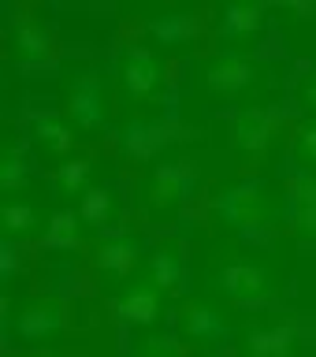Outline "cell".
Masks as SVG:
<instances>
[{
  "instance_id": "8",
  "label": "cell",
  "mask_w": 316,
  "mask_h": 357,
  "mask_svg": "<svg viewBox=\"0 0 316 357\" xmlns=\"http://www.w3.org/2000/svg\"><path fill=\"white\" fill-rule=\"evenodd\" d=\"M190 186H194V167L183 160H167L160 167H153V175L145 178L142 201L149 208H172L190 194Z\"/></svg>"
},
{
  "instance_id": "15",
  "label": "cell",
  "mask_w": 316,
  "mask_h": 357,
  "mask_svg": "<svg viewBox=\"0 0 316 357\" xmlns=\"http://www.w3.org/2000/svg\"><path fill=\"white\" fill-rule=\"evenodd\" d=\"M0 231H4L8 242H27V238L45 231V223H41L38 208H33L30 201L4 197V205H0Z\"/></svg>"
},
{
  "instance_id": "23",
  "label": "cell",
  "mask_w": 316,
  "mask_h": 357,
  "mask_svg": "<svg viewBox=\"0 0 316 357\" xmlns=\"http://www.w3.org/2000/svg\"><path fill=\"white\" fill-rule=\"evenodd\" d=\"M75 212L82 216L86 227H100V223H108V220H112V212H116V197H112L105 186H93L82 201H78V208H75Z\"/></svg>"
},
{
  "instance_id": "22",
  "label": "cell",
  "mask_w": 316,
  "mask_h": 357,
  "mask_svg": "<svg viewBox=\"0 0 316 357\" xmlns=\"http://www.w3.org/2000/svg\"><path fill=\"white\" fill-rule=\"evenodd\" d=\"M142 279H149V283L156 290H172L179 279H183V253L175 250V245H164V250H156L149 257V264H145V275Z\"/></svg>"
},
{
  "instance_id": "14",
  "label": "cell",
  "mask_w": 316,
  "mask_h": 357,
  "mask_svg": "<svg viewBox=\"0 0 316 357\" xmlns=\"http://www.w3.org/2000/svg\"><path fill=\"white\" fill-rule=\"evenodd\" d=\"M97 268L105 275H130L134 268H138V238L127 231L119 234H108L105 242L97 245Z\"/></svg>"
},
{
  "instance_id": "30",
  "label": "cell",
  "mask_w": 316,
  "mask_h": 357,
  "mask_svg": "<svg viewBox=\"0 0 316 357\" xmlns=\"http://www.w3.org/2000/svg\"><path fill=\"white\" fill-rule=\"evenodd\" d=\"M283 11L294 19H306V15H316V4H283Z\"/></svg>"
},
{
  "instance_id": "24",
  "label": "cell",
  "mask_w": 316,
  "mask_h": 357,
  "mask_svg": "<svg viewBox=\"0 0 316 357\" xmlns=\"http://www.w3.org/2000/svg\"><path fill=\"white\" fill-rule=\"evenodd\" d=\"M134 357H186V350L172 335H142L134 342Z\"/></svg>"
},
{
  "instance_id": "3",
  "label": "cell",
  "mask_w": 316,
  "mask_h": 357,
  "mask_svg": "<svg viewBox=\"0 0 316 357\" xmlns=\"http://www.w3.org/2000/svg\"><path fill=\"white\" fill-rule=\"evenodd\" d=\"M67 328V301L60 294H38L22 301L8 324V335L22 342H49Z\"/></svg>"
},
{
  "instance_id": "19",
  "label": "cell",
  "mask_w": 316,
  "mask_h": 357,
  "mask_svg": "<svg viewBox=\"0 0 316 357\" xmlns=\"http://www.w3.org/2000/svg\"><path fill=\"white\" fill-rule=\"evenodd\" d=\"M41 238H45V245H52V250H78L82 238H86V223H82L78 212L60 208V212H52V216L45 220Z\"/></svg>"
},
{
  "instance_id": "2",
  "label": "cell",
  "mask_w": 316,
  "mask_h": 357,
  "mask_svg": "<svg viewBox=\"0 0 316 357\" xmlns=\"http://www.w3.org/2000/svg\"><path fill=\"white\" fill-rule=\"evenodd\" d=\"M116 78L130 100H153L167 82V67L149 45H127L116 60Z\"/></svg>"
},
{
  "instance_id": "12",
  "label": "cell",
  "mask_w": 316,
  "mask_h": 357,
  "mask_svg": "<svg viewBox=\"0 0 316 357\" xmlns=\"http://www.w3.org/2000/svg\"><path fill=\"white\" fill-rule=\"evenodd\" d=\"M179 331H183L190 342H220L223 335H227V317H223L212 301L194 298L179 309Z\"/></svg>"
},
{
  "instance_id": "31",
  "label": "cell",
  "mask_w": 316,
  "mask_h": 357,
  "mask_svg": "<svg viewBox=\"0 0 316 357\" xmlns=\"http://www.w3.org/2000/svg\"><path fill=\"white\" fill-rule=\"evenodd\" d=\"M27 357H60V354H49V350H45V354H27Z\"/></svg>"
},
{
  "instance_id": "25",
  "label": "cell",
  "mask_w": 316,
  "mask_h": 357,
  "mask_svg": "<svg viewBox=\"0 0 316 357\" xmlns=\"http://www.w3.org/2000/svg\"><path fill=\"white\" fill-rule=\"evenodd\" d=\"M287 197L298 208H316V175H294L287 183Z\"/></svg>"
},
{
  "instance_id": "27",
  "label": "cell",
  "mask_w": 316,
  "mask_h": 357,
  "mask_svg": "<svg viewBox=\"0 0 316 357\" xmlns=\"http://www.w3.org/2000/svg\"><path fill=\"white\" fill-rule=\"evenodd\" d=\"M290 223H294V234H298V238L316 242V208H298V205H290Z\"/></svg>"
},
{
  "instance_id": "13",
  "label": "cell",
  "mask_w": 316,
  "mask_h": 357,
  "mask_svg": "<svg viewBox=\"0 0 316 357\" xmlns=\"http://www.w3.org/2000/svg\"><path fill=\"white\" fill-rule=\"evenodd\" d=\"M261 26H264V4H253V0H234V4H223L220 11V33L234 45L257 38Z\"/></svg>"
},
{
  "instance_id": "11",
  "label": "cell",
  "mask_w": 316,
  "mask_h": 357,
  "mask_svg": "<svg viewBox=\"0 0 316 357\" xmlns=\"http://www.w3.org/2000/svg\"><path fill=\"white\" fill-rule=\"evenodd\" d=\"M119 320L127 324H156L164 312V290H156L149 279H130L112 301Z\"/></svg>"
},
{
  "instance_id": "21",
  "label": "cell",
  "mask_w": 316,
  "mask_h": 357,
  "mask_svg": "<svg viewBox=\"0 0 316 357\" xmlns=\"http://www.w3.org/2000/svg\"><path fill=\"white\" fill-rule=\"evenodd\" d=\"M27 178H30L27 153H22L19 142H8L4 153H0V190H4V197H19V190L27 186Z\"/></svg>"
},
{
  "instance_id": "4",
  "label": "cell",
  "mask_w": 316,
  "mask_h": 357,
  "mask_svg": "<svg viewBox=\"0 0 316 357\" xmlns=\"http://www.w3.org/2000/svg\"><path fill=\"white\" fill-rule=\"evenodd\" d=\"M279 127H283V112L279 108H264V105H250L242 108L239 116L231 119L227 127V138L239 153L246 156H257V153H268L279 138Z\"/></svg>"
},
{
  "instance_id": "16",
  "label": "cell",
  "mask_w": 316,
  "mask_h": 357,
  "mask_svg": "<svg viewBox=\"0 0 316 357\" xmlns=\"http://www.w3.org/2000/svg\"><path fill=\"white\" fill-rule=\"evenodd\" d=\"M294 350H298V328L287 320L253 331L246 339V354L250 357H294Z\"/></svg>"
},
{
  "instance_id": "26",
  "label": "cell",
  "mask_w": 316,
  "mask_h": 357,
  "mask_svg": "<svg viewBox=\"0 0 316 357\" xmlns=\"http://www.w3.org/2000/svg\"><path fill=\"white\" fill-rule=\"evenodd\" d=\"M294 153H298V160H306L309 167H316V116H309V119L298 127Z\"/></svg>"
},
{
  "instance_id": "17",
  "label": "cell",
  "mask_w": 316,
  "mask_h": 357,
  "mask_svg": "<svg viewBox=\"0 0 316 357\" xmlns=\"http://www.w3.org/2000/svg\"><path fill=\"white\" fill-rule=\"evenodd\" d=\"M33 134H38V142L52 156L71 160V153H75V127H71V119H67V116H56V112H38V116H33Z\"/></svg>"
},
{
  "instance_id": "6",
  "label": "cell",
  "mask_w": 316,
  "mask_h": 357,
  "mask_svg": "<svg viewBox=\"0 0 316 357\" xmlns=\"http://www.w3.org/2000/svg\"><path fill=\"white\" fill-rule=\"evenodd\" d=\"M201 82H205L212 93H223V97H234V93H246L253 82H257V63L253 56H246L239 49H227L220 56L201 67Z\"/></svg>"
},
{
  "instance_id": "10",
  "label": "cell",
  "mask_w": 316,
  "mask_h": 357,
  "mask_svg": "<svg viewBox=\"0 0 316 357\" xmlns=\"http://www.w3.org/2000/svg\"><path fill=\"white\" fill-rule=\"evenodd\" d=\"M116 138H119V149L127 156H134V160H149V156L167 149V142L175 138V127H172V123H164V119L138 116V119L123 123Z\"/></svg>"
},
{
  "instance_id": "1",
  "label": "cell",
  "mask_w": 316,
  "mask_h": 357,
  "mask_svg": "<svg viewBox=\"0 0 316 357\" xmlns=\"http://www.w3.org/2000/svg\"><path fill=\"white\" fill-rule=\"evenodd\" d=\"M212 212H216V220L227 231L257 234V231L268 227V220H272V201H268V194L253 183H227L216 194V201H212Z\"/></svg>"
},
{
  "instance_id": "18",
  "label": "cell",
  "mask_w": 316,
  "mask_h": 357,
  "mask_svg": "<svg viewBox=\"0 0 316 357\" xmlns=\"http://www.w3.org/2000/svg\"><path fill=\"white\" fill-rule=\"evenodd\" d=\"M145 30H149V38H153L156 45H167V49H175V45L194 41L197 19L186 15V11H160V15H153L149 22H145Z\"/></svg>"
},
{
  "instance_id": "20",
  "label": "cell",
  "mask_w": 316,
  "mask_h": 357,
  "mask_svg": "<svg viewBox=\"0 0 316 357\" xmlns=\"http://www.w3.org/2000/svg\"><path fill=\"white\" fill-rule=\"evenodd\" d=\"M52 190L60 197L82 201L89 190H93V167H89V160H78V156L60 160V167L52 172Z\"/></svg>"
},
{
  "instance_id": "29",
  "label": "cell",
  "mask_w": 316,
  "mask_h": 357,
  "mask_svg": "<svg viewBox=\"0 0 316 357\" xmlns=\"http://www.w3.org/2000/svg\"><path fill=\"white\" fill-rule=\"evenodd\" d=\"M301 100H306V108L316 116V71L306 75V82H301Z\"/></svg>"
},
{
  "instance_id": "7",
  "label": "cell",
  "mask_w": 316,
  "mask_h": 357,
  "mask_svg": "<svg viewBox=\"0 0 316 357\" xmlns=\"http://www.w3.org/2000/svg\"><path fill=\"white\" fill-rule=\"evenodd\" d=\"M67 119L75 130H97L108 119V97L97 75H78L67 86Z\"/></svg>"
},
{
  "instance_id": "28",
  "label": "cell",
  "mask_w": 316,
  "mask_h": 357,
  "mask_svg": "<svg viewBox=\"0 0 316 357\" xmlns=\"http://www.w3.org/2000/svg\"><path fill=\"white\" fill-rule=\"evenodd\" d=\"M19 272V250H15V242H8V238H0V279L4 283H11Z\"/></svg>"
},
{
  "instance_id": "9",
  "label": "cell",
  "mask_w": 316,
  "mask_h": 357,
  "mask_svg": "<svg viewBox=\"0 0 316 357\" xmlns=\"http://www.w3.org/2000/svg\"><path fill=\"white\" fill-rule=\"evenodd\" d=\"M11 56H15L19 67H41L49 63L52 56V33L45 30V22L30 11H15V22H11Z\"/></svg>"
},
{
  "instance_id": "5",
  "label": "cell",
  "mask_w": 316,
  "mask_h": 357,
  "mask_svg": "<svg viewBox=\"0 0 316 357\" xmlns=\"http://www.w3.org/2000/svg\"><path fill=\"white\" fill-rule=\"evenodd\" d=\"M220 290L239 305H264L276 294V279L257 261H227L220 268Z\"/></svg>"
}]
</instances>
